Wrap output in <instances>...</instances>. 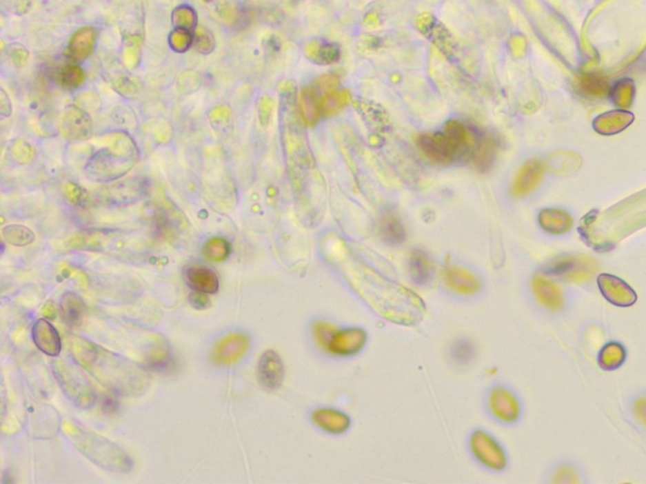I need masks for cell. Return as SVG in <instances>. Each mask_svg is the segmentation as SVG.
<instances>
[{
  "instance_id": "6da1fadb",
  "label": "cell",
  "mask_w": 646,
  "mask_h": 484,
  "mask_svg": "<svg viewBox=\"0 0 646 484\" xmlns=\"http://www.w3.org/2000/svg\"><path fill=\"white\" fill-rule=\"evenodd\" d=\"M342 276L357 295L387 321L413 325L423 319L425 305L419 295L396 284L352 257L337 261Z\"/></svg>"
},
{
  "instance_id": "7a4b0ae2",
  "label": "cell",
  "mask_w": 646,
  "mask_h": 484,
  "mask_svg": "<svg viewBox=\"0 0 646 484\" xmlns=\"http://www.w3.org/2000/svg\"><path fill=\"white\" fill-rule=\"evenodd\" d=\"M70 352L76 363L112 392L132 396L141 395L148 387L149 376L141 367L85 338H71Z\"/></svg>"
},
{
  "instance_id": "3957f363",
  "label": "cell",
  "mask_w": 646,
  "mask_h": 484,
  "mask_svg": "<svg viewBox=\"0 0 646 484\" xmlns=\"http://www.w3.org/2000/svg\"><path fill=\"white\" fill-rule=\"evenodd\" d=\"M138 159L134 140L125 132L109 135L106 144L91 155L85 174L95 182H114L125 176Z\"/></svg>"
},
{
  "instance_id": "277c9868",
  "label": "cell",
  "mask_w": 646,
  "mask_h": 484,
  "mask_svg": "<svg viewBox=\"0 0 646 484\" xmlns=\"http://www.w3.org/2000/svg\"><path fill=\"white\" fill-rule=\"evenodd\" d=\"M63 432L74 447L97 467L117 473H128L133 470V459L115 443L74 423H65Z\"/></svg>"
},
{
  "instance_id": "5b68a950",
  "label": "cell",
  "mask_w": 646,
  "mask_h": 484,
  "mask_svg": "<svg viewBox=\"0 0 646 484\" xmlns=\"http://www.w3.org/2000/svg\"><path fill=\"white\" fill-rule=\"evenodd\" d=\"M52 370L61 390L74 405L81 409H89L95 405L97 392L77 367L67 363L66 361L56 360L52 362Z\"/></svg>"
},
{
  "instance_id": "8992f818",
  "label": "cell",
  "mask_w": 646,
  "mask_h": 484,
  "mask_svg": "<svg viewBox=\"0 0 646 484\" xmlns=\"http://www.w3.org/2000/svg\"><path fill=\"white\" fill-rule=\"evenodd\" d=\"M598 266L594 259L562 255L544 268V274L573 284H583L594 278Z\"/></svg>"
},
{
  "instance_id": "52a82bcc",
  "label": "cell",
  "mask_w": 646,
  "mask_h": 484,
  "mask_svg": "<svg viewBox=\"0 0 646 484\" xmlns=\"http://www.w3.org/2000/svg\"><path fill=\"white\" fill-rule=\"evenodd\" d=\"M470 447L476 459L486 468L505 470L507 465L505 450L489 434L483 430H476L470 438Z\"/></svg>"
},
{
  "instance_id": "ba28073f",
  "label": "cell",
  "mask_w": 646,
  "mask_h": 484,
  "mask_svg": "<svg viewBox=\"0 0 646 484\" xmlns=\"http://www.w3.org/2000/svg\"><path fill=\"white\" fill-rule=\"evenodd\" d=\"M147 193V182L141 177L121 181L97 192V199L106 205H124L135 203Z\"/></svg>"
},
{
  "instance_id": "9c48e42d",
  "label": "cell",
  "mask_w": 646,
  "mask_h": 484,
  "mask_svg": "<svg viewBox=\"0 0 646 484\" xmlns=\"http://www.w3.org/2000/svg\"><path fill=\"white\" fill-rule=\"evenodd\" d=\"M597 286L602 296L612 305L627 308L638 301V294L625 280L611 274H600L597 276Z\"/></svg>"
},
{
  "instance_id": "30bf717a",
  "label": "cell",
  "mask_w": 646,
  "mask_h": 484,
  "mask_svg": "<svg viewBox=\"0 0 646 484\" xmlns=\"http://www.w3.org/2000/svg\"><path fill=\"white\" fill-rule=\"evenodd\" d=\"M367 342L366 330L359 327H349L337 330L327 345V351L334 356L350 357L364 350Z\"/></svg>"
},
{
  "instance_id": "8fae6325",
  "label": "cell",
  "mask_w": 646,
  "mask_h": 484,
  "mask_svg": "<svg viewBox=\"0 0 646 484\" xmlns=\"http://www.w3.org/2000/svg\"><path fill=\"white\" fill-rule=\"evenodd\" d=\"M489 407L495 418L500 421L512 424L518 421L521 414L518 397L513 391L504 386H495L489 395Z\"/></svg>"
},
{
  "instance_id": "7c38bea8",
  "label": "cell",
  "mask_w": 646,
  "mask_h": 484,
  "mask_svg": "<svg viewBox=\"0 0 646 484\" xmlns=\"http://www.w3.org/2000/svg\"><path fill=\"white\" fill-rule=\"evenodd\" d=\"M249 338L243 333H230L221 338L212 350V361L219 366H230L244 357Z\"/></svg>"
},
{
  "instance_id": "4fadbf2b",
  "label": "cell",
  "mask_w": 646,
  "mask_h": 484,
  "mask_svg": "<svg viewBox=\"0 0 646 484\" xmlns=\"http://www.w3.org/2000/svg\"><path fill=\"white\" fill-rule=\"evenodd\" d=\"M442 278L451 292L465 296L478 293L483 286L481 279L475 272L458 265H450L445 268Z\"/></svg>"
},
{
  "instance_id": "5bb4252c",
  "label": "cell",
  "mask_w": 646,
  "mask_h": 484,
  "mask_svg": "<svg viewBox=\"0 0 646 484\" xmlns=\"http://www.w3.org/2000/svg\"><path fill=\"white\" fill-rule=\"evenodd\" d=\"M532 289L536 301L549 310L557 312L565 307V292L556 281L549 279L544 272L535 274L532 280Z\"/></svg>"
},
{
  "instance_id": "9a60e30c",
  "label": "cell",
  "mask_w": 646,
  "mask_h": 484,
  "mask_svg": "<svg viewBox=\"0 0 646 484\" xmlns=\"http://www.w3.org/2000/svg\"><path fill=\"white\" fill-rule=\"evenodd\" d=\"M61 132L70 141L89 139L92 134V123L89 114L76 106L68 108L61 120Z\"/></svg>"
},
{
  "instance_id": "2e32d148",
  "label": "cell",
  "mask_w": 646,
  "mask_h": 484,
  "mask_svg": "<svg viewBox=\"0 0 646 484\" xmlns=\"http://www.w3.org/2000/svg\"><path fill=\"white\" fill-rule=\"evenodd\" d=\"M258 379L263 387L276 390L284 380V363L278 353L268 350L260 356L258 362Z\"/></svg>"
},
{
  "instance_id": "e0dca14e",
  "label": "cell",
  "mask_w": 646,
  "mask_h": 484,
  "mask_svg": "<svg viewBox=\"0 0 646 484\" xmlns=\"http://www.w3.org/2000/svg\"><path fill=\"white\" fill-rule=\"evenodd\" d=\"M183 276L188 286L194 292L216 294L220 288V280L216 272L205 265H188L183 270Z\"/></svg>"
},
{
  "instance_id": "ac0fdd59",
  "label": "cell",
  "mask_w": 646,
  "mask_h": 484,
  "mask_svg": "<svg viewBox=\"0 0 646 484\" xmlns=\"http://www.w3.org/2000/svg\"><path fill=\"white\" fill-rule=\"evenodd\" d=\"M32 338L41 352L57 357L62 350V341L57 330L46 319H38L32 327Z\"/></svg>"
},
{
  "instance_id": "d6986e66",
  "label": "cell",
  "mask_w": 646,
  "mask_h": 484,
  "mask_svg": "<svg viewBox=\"0 0 646 484\" xmlns=\"http://www.w3.org/2000/svg\"><path fill=\"white\" fill-rule=\"evenodd\" d=\"M312 421L323 432L334 435L346 433L351 425L349 415L332 407H321L313 411Z\"/></svg>"
},
{
  "instance_id": "ffe728a7",
  "label": "cell",
  "mask_w": 646,
  "mask_h": 484,
  "mask_svg": "<svg viewBox=\"0 0 646 484\" xmlns=\"http://www.w3.org/2000/svg\"><path fill=\"white\" fill-rule=\"evenodd\" d=\"M409 275L416 285H427L434 275L431 257L422 250H413L409 256Z\"/></svg>"
},
{
  "instance_id": "44dd1931",
  "label": "cell",
  "mask_w": 646,
  "mask_h": 484,
  "mask_svg": "<svg viewBox=\"0 0 646 484\" xmlns=\"http://www.w3.org/2000/svg\"><path fill=\"white\" fill-rule=\"evenodd\" d=\"M97 42V30L91 27H85L77 30L70 39L68 52L71 59L76 62H82L89 59L90 54L95 47Z\"/></svg>"
},
{
  "instance_id": "7402d4cb",
  "label": "cell",
  "mask_w": 646,
  "mask_h": 484,
  "mask_svg": "<svg viewBox=\"0 0 646 484\" xmlns=\"http://www.w3.org/2000/svg\"><path fill=\"white\" fill-rule=\"evenodd\" d=\"M379 235L389 245H401L405 241L407 234L401 221L392 212H385L379 221Z\"/></svg>"
},
{
  "instance_id": "603a6c76",
  "label": "cell",
  "mask_w": 646,
  "mask_h": 484,
  "mask_svg": "<svg viewBox=\"0 0 646 484\" xmlns=\"http://www.w3.org/2000/svg\"><path fill=\"white\" fill-rule=\"evenodd\" d=\"M626 348L617 341H611L603 345L598 352L597 363L603 371H615L623 366L626 361Z\"/></svg>"
},
{
  "instance_id": "cb8c5ba5",
  "label": "cell",
  "mask_w": 646,
  "mask_h": 484,
  "mask_svg": "<svg viewBox=\"0 0 646 484\" xmlns=\"http://www.w3.org/2000/svg\"><path fill=\"white\" fill-rule=\"evenodd\" d=\"M539 225L549 234L561 235L571 230L572 219L568 213L561 210H544L539 214Z\"/></svg>"
},
{
  "instance_id": "d4e9b609",
  "label": "cell",
  "mask_w": 646,
  "mask_h": 484,
  "mask_svg": "<svg viewBox=\"0 0 646 484\" xmlns=\"http://www.w3.org/2000/svg\"><path fill=\"white\" fill-rule=\"evenodd\" d=\"M60 309L63 321L71 327L80 325L86 313L85 303L81 296L76 293L63 294L61 298Z\"/></svg>"
},
{
  "instance_id": "484cf974",
  "label": "cell",
  "mask_w": 646,
  "mask_h": 484,
  "mask_svg": "<svg viewBox=\"0 0 646 484\" xmlns=\"http://www.w3.org/2000/svg\"><path fill=\"white\" fill-rule=\"evenodd\" d=\"M542 174L541 167L536 163H529L524 168L521 169L519 176L516 178L514 183V192L515 194H525L529 191L534 188L539 178Z\"/></svg>"
},
{
  "instance_id": "4316f807",
  "label": "cell",
  "mask_w": 646,
  "mask_h": 484,
  "mask_svg": "<svg viewBox=\"0 0 646 484\" xmlns=\"http://www.w3.org/2000/svg\"><path fill=\"white\" fill-rule=\"evenodd\" d=\"M1 235L8 243L18 246V248L28 246L30 243H33L36 239L33 231L23 225H8L3 228Z\"/></svg>"
},
{
  "instance_id": "83f0119b",
  "label": "cell",
  "mask_w": 646,
  "mask_h": 484,
  "mask_svg": "<svg viewBox=\"0 0 646 484\" xmlns=\"http://www.w3.org/2000/svg\"><path fill=\"white\" fill-rule=\"evenodd\" d=\"M496 155V143L489 135L483 137L480 140V144L476 150L474 161H475L477 168L481 170H486L491 167L492 161L495 159Z\"/></svg>"
},
{
  "instance_id": "f1b7e54d",
  "label": "cell",
  "mask_w": 646,
  "mask_h": 484,
  "mask_svg": "<svg viewBox=\"0 0 646 484\" xmlns=\"http://www.w3.org/2000/svg\"><path fill=\"white\" fill-rule=\"evenodd\" d=\"M230 243L223 237H214L206 242L202 252L212 263H221L230 255Z\"/></svg>"
},
{
  "instance_id": "f546056e",
  "label": "cell",
  "mask_w": 646,
  "mask_h": 484,
  "mask_svg": "<svg viewBox=\"0 0 646 484\" xmlns=\"http://www.w3.org/2000/svg\"><path fill=\"white\" fill-rule=\"evenodd\" d=\"M475 345L468 339H458L451 347L452 360L461 366L468 365L475 357Z\"/></svg>"
},
{
  "instance_id": "4dcf8cb0",
  "label": "cell",
  "mask_w": 646,
  "mask_h": 484,
  "mask_svg": "<svg viewBox=\"0 0 646 484\" xmlns=\"http://www.w3.org/2000/svg\"><path fill=\"white\" fill-rule=\"evenodd\" d=\"M172 22H173L176 28L192 32V30H194V27H196V24H197V15L194 13L192 8L183 6V7L174 9V12L172 14Z\"/></svg>"
},
{
  "instance_id": "1f68e13d",
  "label": "cell",
  "mask_w": 646,
  "mask_h": 484,
  "mask_svg": "<svg viewBox=\"0 0 646 484\" xmlns=\"http://www.w3.org/2000/svg\"><path fill=\"white\" fill-rule=\"evenodd\" d=\"M61 85L67 88H79L85 81V72L81 67L76 65H66L62 67L59 76Z\"/></svg>"
},
{
  "instance_id": "d6a6232c",
  "label": "cell",
  "mask_w": 646,
  "mask_h": 484,
  "mask_svg": "<svg viewBox=\"0 0 646 484\" xmlns=\"http://www.w3.org/2000/svg\"><path fill=\"white\" fill-rule=\"evenodd\" d=\"M336 330H337V328L334 327L332 323L319 321V322L313 324V337L322 348L327 350V345L330 343V341H331V338L334 336Z\"/></svg>"
},
{
  "instance_id": "836d02e7",
  "label": "cell",
  "mask_w": 646,
  "mask_h": 484,
  "mask_svg": "<svg viewBox=\"0 0 646 484\" xmlns=\"http://www.w3.org/2000/svg\"><path fill=\"white\" fill-rule=\"evenodd\" d=\"M141 41L139 37H130L125 42L124 47V62L129 68L138 66L141 59Z\"/></svg>"
},
{
  "instance_id": "e575fe53",
  "label": "cell",
  "mask_w": 646,
  "mask_h": 484,
  "mask_svg": "<svg viewBox=\"0 0 646 484\" xmlns=\"http://www.w3.org/2000/svg\"><path fill=\"white\" fill-rule=\"evenodd\" d=\"M170 43L174 51L186 52L194 44V33L191 30L176 28L172 32Z\"/></svg>"
},
{
  "instance_id": "d590c367",
  "label": "cell",
  "mask_w": 646,
  "mask_h": 484,
  "mask_svg": "<svg viewBox=\"0 0 646 484\" xmlns=\"http://www.w3.org/2000/svg\"><path fill=\"white\" fill-rule=\"evenodd\" d=\"M214 36L205 27H199L194 32V47L196 51L208 54L214 50Z\"/></svg>"
},
{
  "instance_id": "8d00e7d4",
  "label": "cell",
  "mask_w": 646,
  "mask_h": 484,
  "mask_svg": "<svg viewBox=\"0 0 646 484\" xmlns=\"http://www.w3.org/2000/svg\"><path fill=\"white\" fill-rule=\"evenodd\" d=\"M553 482L556 483H578L580 478L577 470L569 464H563L558 467L553 477Z\"/></svg>"
},
{
  "instance_id": "74e56055",
  "label": "cell",
  "mask_w": 646,
  "mask_h": 484,
  "mask_svg": "<svg viewBox=\"0 0 646 484\" xmlns=\"http://www.w3.org/2000/svg\"><path fill=\"white\" fill-rule=\"evenodd\" d=\"M632 412L639 425L646 429V395H639L634 399Z\"/></svg>"
},
{
  "instance_id": "f35d334b",
  "label": "cell",
  "mask_w": 646,
  "mask_h": 484,
  "mask_svg": "<svg viewBox=\"0 0 646 484\" xmlns=\"http://www.w3.org/2000/svg\"><path fill=\"white\" fill-rule=\"evenodd\" d=\"M65 193H66L67 199L74 203V205H81L82 202H85V199H86V193L82 190L80 185H77L76 183H67L66 188H65Z\"/></svg>"
},
{
  "instance_id": "ab89813d",
  "label": "cell",
  "mask_w": 646,
  "mask_h": 484,
  "mask_svg": "<svg viewBox=\"0 0 646 484\" xmlns=\"http://www.w3.org/2000/svg\"><path fill=\"white\" fill-rule=\"evenodd\" d=\"M28 147H30V144H27L24 140H17L14 144L12 145V154L14 155L15 159L19 163H27V161H30L33 152H26L24 153V149H27Z\"/></svg>"
},
{
  "instance_id": "60d3db41",
  "label": "cell",
  "mask_w": 646,
  "mask_h": 484,
  "mask_svg": "<svg viewBox=\"0 0 646 484\" xmlns=\"http://www.w3.org/2000/svg\"><path fill=\"white\" fill-rule=\"evenodd\" d=\"M188 301H190L191 305H192L194 308L199 309V310L208 309V307L211 305V301H210V298H208V294L194 292V293L190 294Z\"/></svg>"
},
{
  "instance_id": "b9f144b4",
  "label": "cell",
  "mask_w": 646,
  "mask_h": 484,
  "mask_svg": "<svg viewBox=\"0 0 646 484\" xmlns=\"http://www.w3.org/2000/svg\"><path fill=\"white\" fill-rule=\"evenodd\" d=\"M9 50H10V51H9V56L13 59V61H14L17 65H21V66H22V65H24V63L27 62V59H28V52H27V50H26L24 47L19 46V44H12Z\"/></svg>"
},
{
  "instance_id": "7bdbcfd3",
  "label": "cell",
  "mask_w": 646,
  "mask_h": 484,
  "mask_svg": "<svg viewBox=\"0 0 646 484\" xmlns=\"http://www.w3.org/2000/svg\"><path fill=\"white\" fill-rule=\"evenodd\" d=\"M118 394L115 392H112V395H105L104 399H103V410L108 414H112L115 411L119 409V400L117 397Z\"/></svg>"
},
{
  "instance_id": "ee69618b",
  "label": "cell",
  "mask_w": 646,
  "mask_h": 484,
  "mask_svg": "<svg viewBox=\"0 0 646 484\" xmlns=\"http://www.w3.org/2000/svg\"><path fill=\"white\" fill-rule=\"evenodd\" d=\"M0 96H1V101H0L1 115L3 117H9L12 114V105H10V101L8 99L7 94L4 92V90H0Z\"/></svg>"
},
{
  "instance_id": "f6af8a7d",
  "label": "cell",
  "mask_w": 646,
  "mask_h": 484,
  "mask_svg": "<svg viewBox=\"0 0 646 484\" xmlns=\"http://www.w3.org/2000/svg\"><path fill=\"white\" fill-rule=\"evenodd\" d=\"M42 314L47 318V319H53L56 316V309H54V305L52 303H47L43 309H42Z\"/></svg>"
},
{
  "instance_id": "bcb514c9",
  "label": "cell",
  "mask_w": 646,
  "mask_h": 484,
  "mask_svg": "<svg viewBox=\"0 0 646 484\" xmlns=\"http://www.w3.org/2000/svg\"><path fill=\"white\" fill-rule=\"evenodd\" d=\"M206 1H211V0H206Z\"/></svg>"
}]
</instances>
